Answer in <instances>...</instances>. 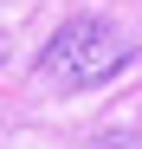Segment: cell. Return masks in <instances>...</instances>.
<instances>
[{
    "mask_svg": "<svg viewBox=\"0 0 142 149\" xmlns=\"http://www.w3.org/2000/svg\"><path fill=\"white\" fill-rule=\"evenodd\" d=\"M0 65H7V39H0Z\"/></svg>",
    "mask_w": 142,
    "mask_h": 149,
    "instance_id": "cell-3",
    "label": "cell"
},
{
    "mask_svg": "<svg viewBox=\"0 0 142 149\" xmlns=\"http://www.w3.org/2000/svg\"><path fill=\"white\" fill-rule=\"evenodd\" d=\"M97 143H103V149H142V130H103Z\"/></svg>",
    "mask_w": 142,
    "mask_h": 149,
    "instance_id": "cell-2",
    "label": "cell"
},
{
    "mask_svg": "<svg viewBox=\"0 0 142 149\" xmlns=\"http://www.w3.org/2000/svg\"><path fill=\"white\" fill-rule=\"evenodd\" d=\"M123 65H129V39L116 33L110 19H97V13L65 19V26L52 33V45L39 52V71L52 84H65V91H90V84L116 78Z\"/></svg>",
    "mask_w": 142,
    "mask_h": 149,
    "instance_id": "cell-1",
    "label": "cell"
}]
</instances>
